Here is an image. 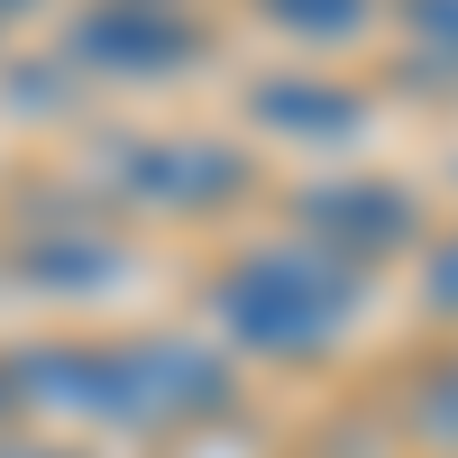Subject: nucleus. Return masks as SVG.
Listing matches in <instances>:
<instances>
[{"label":"nucleus","mask_w":458,"mask_h":458,"mask_svg":"<svg viewBox=\"0 0 458 458\" xmlns=\"http://www.w3.org/2000/svg\"><path fill=\"white\" fill-rule=\"evenodd\" d=\"M431 412H440V431H449V440H458V376H449V386H440V394H431Z\"/></svg>","instance_id":"obj_1"},{"label":"nucleus","mask_w":458,"mask_h":458,"mask_svg":"<svg viewBox=\"0 0 458 458\" xmlns=\"http://www.w3.org/2000/svg\"><path fill=\"white\" fill-rule=\"evenodd\" d=\"M440 302H458V257H449V266H440Z\"/></svg>","instance_id":"obj_2"}]
</instances>
